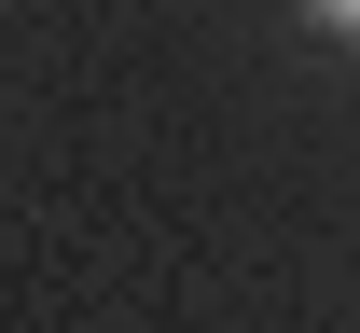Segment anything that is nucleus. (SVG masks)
Wrapping results in <instances>:
<instances>
[{
  "mask_svg": "<svg viewBox=\"0 0 360 333\" xmlns=\"http://www.w3.org/2000/svg\"><path fill=\"white\" fill-rule=\"evenodd\" d=\"M305 14H319V28H333V42H360V0H305Z\"/></svg>",
  "mask_w": 360,
  "mask_h": 333,
  "instance_id": "obj_1",
  "label": "nucleus"
}]
</instances>
